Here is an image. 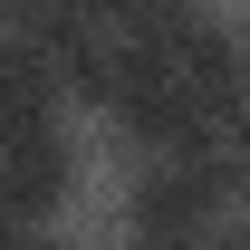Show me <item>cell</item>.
Returning <instances> with one entry per match:
<instances>
[{"label":"cell","instance_id":"3","mask_svg":"<svg viewBox=\"0 0 250 250\" xmlns=\"http://www.w3.org/2000/svg\"><path fill=\"white\" fill-rule=\"evenodd\" d=\"M77 106H67V77L48 48H29V39H0V135H29V125H67Z\"/></svg>","mask_w":250,"mask_h":250},{"label":"cell","instance_id":"2","mask_svg":"<svg viewBox=\"0 0 250 250\" xmlns=\"http://www.w3.org/2000/svg\"><path fill=\"white\" fill-rule=\"evenodd\" d=\"M77 192H87L77 116L67 125H29V135H0V212H20L29 231H67Z\"/></svg>","mask_w":250,"mask_h":250},{"label":"cell","instance_id":"1","mask_svg":"<svg viewBox=\"0 0 250 250\" xmlns=\"http://www.w3.org/2000/svg\"><path fill=\"white\" fill-rule=\"evenodd\" d=\"M241 183H250V164L221 145L212 154H145L116 183V231L125 241H202L241 212Z\"/></svg>","mask_w":250,"mask_h":250}]
</instances>
